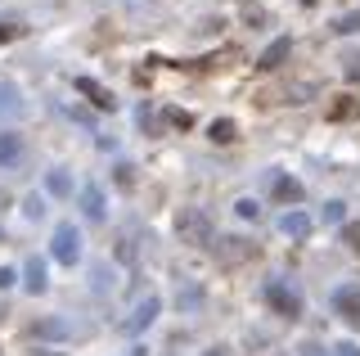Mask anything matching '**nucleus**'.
<instances>
[{
  "label": "nucleus",
  "mask_w": 360,
  "mask_h": 356,
  "mask_svg": "<svg viewBox=\"0 0 360 356\" xmlns=\"http://www.w3.org/2000/svg\"><path fill=\"white\" fill-rule=\"evenodd\" d=\"M176 235H180V243H194V248H202V243H212V217L202 212V208H180Z\"/></svg>",
  "instance_id": "nucleus-1"
},
{
  "label": "nucleus",
  "mask_w": 360,
  "mask_h": 356,
  "mask_svg": "<svg viewBox=\"0 0 360 356\" xmlns=\"http://www.w3.org/2000/svg\"><path fill=\"white\" fill-rule=\"evenodd\" d=\"M50 258H54V262H63V266L82 262V230H77L72 221H59V226H54V239H50Z\"/></svg>",
  "instance_id": "nucleus-2"
},
{
  "label": "nucleus",
  "mask_w": 360,
  "mask_h": 356,
  "mask_svg": "<svg viewBox=\"0 0 360 356\" xmlns=\"http://www.w3.org/2000/svg\"><path fill=\"white\" fill-rule=\"evenodd\" d=\"M266 303H270L275 316H288V320L302 316V293L288 280H266Z\"/></svg>",
  "instance_id": "nucleus-3"
},
{
  "label": "nucleus",
  "mask_w": 360,
  "mask_h": 356,
  "mask_svg": "<svg viewBox=\"0 0 360 356\" xmlns=\"http://www.w3.org/2000/svg\"><path fill=\"white\" fill-rule=\"evenodd\" d=\"M158 311H162V298H158V293H144V303H135V311L127 316V325H122V329H127V333H144L158 320Z\"/></svg>",
  "instance_id": "nucleus-4"
},
{
  "label": "nucleus",
  "mask_w": 360,
  "mask_h": 356,
  "mask_svg": "<svg viewBox=\"0 0 360 356\" xmlns=\"http://www.w3.org/2000/svg\"><path fill=\"white\" fill-rule=\"evenodd\" d=\"M333 311L347 320V325H356V329H360V284H342V288H333Z\"/></svg>",
  "instance_id": "nucleus-5"
},
{
  "label": "nucleus",
  "mask_w": 360,
  "mask_h": 356,
  "mask_svg": "<svg viewBox=\"0 0 360 356\" xmlns=\"http://www.w3.org/2000/svg\"><path fill=\"white\" fill-rule=\"evenodd\" d=\"M77 95H86L95 108H108V113L117 108V99H112V91H108V86H99L95 77H77Z\"/></svg>",
  "instance_id": "nucleus-6"
},
{
  "label": "nucleus",
  "mask_w": 360,
  "mask_h": 356,
  "mask_svg": "<svg viewBox=\"0 0 360 356\" xmlns=\"http://www.w3.org/2000/svg\"><path fill=\"white\" fill-rule=\"evenodd\" d=\"M292 54V41L288 37H279V41H270V46L262 50V59H257V68L262 72H275V68H284V59Z\"/></svg>",
  "instance_id": "nucleus-7"
},
{
  "label": "nucleus",
  "mask_w": 360,
  "mask_h": 356,
  "mask_svg": "<svg viewBox=\"0 0 360 356\" xmlns=\"http://www.w3.org/2000/svg\"><path fill=\"white\" fill-rule=\"evenodd\" d=\"M68 333H72V325L59 320V316H45V320L32 325V338H41V343H59V338H68Z\"/></svg>",
  "instance_id": "nucleus-8"
},
{
  "label": "nucleus",
  "mask_w": 360,
  "mask_h": 356,
  "mask_svg": "<svg viewBox=\"0 0 360 356\" xmlns=\"http://www.w3.org/2000/svg\"><path fill=\"white\" fill-rule=\"evenodd\" d=\"M252 253H257L252 243H243V239H234V235H230V239H217V258H221L225 266H234V262L252 258Z\"/></svg>",
  "instance_id": "nucleus-9"
},
{
  "label": "nucleus",
  "mask_w": 360,
  "mask_h": 356,
  "mask_svg": "<svg viewBox=\"0 0 360 356\" xmlns=\"http://www.w3.org/2000/svg\"><path fill=\"white\" fill-rule=\"evenodd\" d=\"M270 190H275L279 203H302V198H307L302 181H292V176H275V185H270Z\"/></svg>",
  "instance_id": "nucleus-10"
},
{
  "label": "nucleus",
  "mask_w": 360,
  "mask_h": 356,
  "mask_svg": "<svg viewBox=\"0 0 360 356\" xmlns=\"http://www.w3.org/2000/svg\"><path fill=\"white\" fill-rule=\"evenodd\" d=\"M22 158V136L18 131H0V167H14Z\"/></svg>",
  "instance_id": "nucleus-11"
},
{
  "label": "nucleus",
  "mask_w": 360,
  "mask_h": 356,
  "mask_svg": "<svg viewBox=\"0 0 360 356\" xmlns=\"http://www.w3.org/2000/svg\"><path fill=\"white\" fill-rule=\"evenodd\" d=\"M279 230H284L288 239H307L311 235V217L307 212H284L279 217Z\"/></svg>",
  "instance_id": "nucleus-12"
},
{
  "label": "nucleus",
  "mask_w": 360,
  "mask_h": 356,
  "mask_svg": "<svg viewBox=\"0 0 360 356\" xmlns=\"http://www.w3.org/2000/svg\"><path fill=\"white\" fill-rule=\"evenodd\" d=\"M22 284H27V293H45V288H50V280H45V262H41V258H27Z\"/></svg>",
  "instance_id": "nucleus-13"
},
{
  "label": "nucleus",
  "mask_w": 360,
  "mask_h": 356,
  "mask_svg": "<svg viewBox=\"0 0 360 356\" xmlns=\"http://www.w3.org/2000/svg\"><path fill=\"white\" fill-rule=\"evenodd\" d=\"M82 212L90 221H104V190H99V185H86L82 190Z\"/></svg>",
  "instance_id": "nucleus-14"
},
{
  "label": "nucleus",
  "mask_w": 360,
  "mask_h": 356,
  "mask_svg": "<svg viewBox=\"0 0 360 356\" xmlns=\"http://www.w3.org/2000/svg\"><path fill=\"white\" fill-rule=\"evenodd\" d=\"M22 113V99L14 82H0V117H18Z\"/></svg>",
  "instance_id": "nucleus-15"
},
{
  "label": "nucleus",
  "mask_w": 360,
  "mask_h": 356,
  "mask_svg": "<svg viewBox=\"0 0 360 356\" xmlns=\"http://www.w3.org/2000/svg\"><path fill=\"white\" fill-rule=\"evenodd\" d=\"M45 190L54 198H72V181H68V172H50L45 176Z\"/></svg>",
  "instance_id": "nucleus-16"
},
{
  "label": "nucleus",
  "mask_w": 360,
  "mask_h": 356,
  "mask_svg": "<svg viewBox=\"0 0 360 356\" xmlns=\"http://www.w3.org/2000/svg\"><path fill=\"white\" fill-rule=\"evenodd\" d=\"M212 140H217V144H234V140H239V127H234L230 117L212 122Z\"/></svg>",
  "instance_id": "nucleus-17"
},
{
  "label": "nucleus",
  "mask_w": 360,
  "mask_h": 356,
  "mask_svg": "<svg viewBox=\"0 0 360 356\" xmlns=\"http://www.w3.org/2000/svg\"><path fill=\"white\" fill-rule=\"evenodd\" d=\"M333 32H342V37H356V32H360V9H352V14H342V18L333 23Z\"/></svg>",
  "instance_id": "nucleus-18"
},
{
  "label": "nucleus",
  "mask_w": 360,
  "mask_h": 356,
  "mask_svg": "<svg viewBox=\"0 0 360 356\" xmlns=\"http://www.w3.org/2000/svg\"><path fill=\"white\" fill-rule=\"evenodd\" d=\"M176 303H180V307H198V303H202V288H198V284L176 288Z\"/></svg>",
  "instance_id": "nucleus-19"
},
{
  "label": "nucleus",
  "mask_w": 360,
  "mask_h": 356,
  "mask_svg": "<svg viewBox=\"0 0 360 356\" xmlns=\"http://www.w3.org/2000/svg\"><path fill=\"white\" fill-rule=\"evenodd\" d=\"M329 117H333V122H347V117H356V99H338V104L329 108Z\"/></svg>",
  "instance_id": "nucleus-20"
},
{
  "label": "nucleus",
  "mask_w": 360,
  "mask_h": 356,
  "mask_svg": "<svg viewBox=\"0 0 360 356\" xmlns=\"http://www.w3.org/2000/svg\"><path fill=\"white\" fill-rule=\"evenodd\" d=\"M22 212H27L32 221H41V217H45V198H37V194H27V198H22Z\"/></svg>",
  "instance_id": "nucleus-21"
},
{
  "label": "nucleus",
  "mask_w": 360,
  "mask_h": 356,
  "mask_svg": "<svg viewBox=\"0 0 360 356\" xmlns=\"http://www.w3.org/2000/svg\"><path fill=\"white\" fill-rule=\"evenodd\" d=\"M234 212H239L243 221H257V217H262V208H257V198H239V203H234Z\"/></svg>",
  "instance_id": "nucleus-22"
},
{
  "label": "nucleus",
  "mask_w": 360,
  "mask_h": 356,
  "mask_svg": "<svg viewBox=\"0 0 360 356\" xmlns=\"http://www.w3.org/2000/svg\"><path fill=\"white\" fill-rule=\"evenodd\" d=\"M22 32H27V27H22L18 18H5V23H0V41H18Z\"/></svg>",
  "instance_id": "nucleus-23"
},
{
  "label": "nucleus",
  "mask_w": 360,
  "mask_h": 356,
  "mask_svg": "<svg viewBox=\"0 0 360 356\" xmlns=\"http://www.w3.org/2000/svg\"><path fill=\"white\" fill-rule=\"evenodd\" d=\"M167 122H172V127H180V131H189V127H194V117H189L185 108H167Z\"/></svg>",
  "instance_id": "nucleus-24"
},
{
  "label": "nucleus",
  "mask_w": 360,
  "mask_h": 356,
  "mask_svg": "<svg viewBox=\"0 0 360 356\" xmlns=\"http://www.w3.org/2000/svg\"><path fill=\"white\" fill-rule=\"evenodd\" d=\"M342 63H347V68H342V72H347V82H356V86H360V54H347Z\"/></svg>",
  "instance_id": "nucleus-25"
},
{
  "label": "nucleus",
  "mask_w": 360,
  "mask_h": 356,
  "mask_svg": "<svg viewBox=\"0 0 360 356\" xmlns=\"http://www.w3.org/2000/svg\"><path fill=\"white\" fill-rule=\"evenodd\" d=\"M347 212H342V203H324V221H342Z\"/></svg>",
  "instance_id": "nucleus-26"
},
{
  "label": "nucleus",
  "mask_w": 360,
  "mask_h": 356,
  "mask_svg": "<svg viewBox=\"0 0 360 356\" xmlns=\"http://www.w3.org/2000/svg\"><path fill=\"white\" fill-rule=\"evenodd\" d=\"M342 239H347V248H360V230H356V226H347Z\"/></svg>",
  "instance_id": "nucleus-27"
},
{
  "label": "nucleus",
  "mask_w": 360,
  "mask_h": 356,
  "mask_svg": "<svg viewBox=\"0 0 360 356\" xmlns=\"http://www.w3.org/2000/svg\"><path fill=\"white\" fill-rule=\"evenodd\" d=\"M333 356H360V348H356V343H338Z\"/></svg>",
  "instance_id": "nucleus-28"
},
{
  "label": "nucleus",
  "mask_w": 360,
  "mask_h": 356,
  "mask_svg": "<svg viewBox=\"0 0 360 356\" xmlns=\"http://www.w3.org/2000/svg\"><path fill=\"white\" fill-rule=\"evenodd\" d=\"M14 280H18V275L9 271V266H0V288H9V284H14Z\"/></svg>",
  "instance_id": "nucleus-29"
},
{
  "label": "nucleus",
  "mask_w": 360,
  "mask_h": 356,
  "mask_svg": "<svg viewBox=\"0 0 360 356\" xmlns=\"http://www.w3.org/2000/svg\"><path fill=\"white\" fill-rule=\"evenodd\" d=\"M302 356H324V348L320 343H302Z\"/></svg>",
  "instance_id": "nucleus-30"
},
{
  "label": "nucleus",
  "mask_w": 360,
  "mask_h": 356,
  "mask_svg": "<svg viewBox=\"0 0 360 356\" xmlns=\"http://www.w3.org/2000/svg\"><path fill=\"white\" fill-rule=\"evenodd\" d=\"M32 356H63V352H32Z\"/></svg>",
  "instance_id": "nucleus-31"
},
{
  "label": "nucleus",
  "mask_w": 360,
  "mask_h": 356,
  "mask_svg": "<svg viewBox=\"0 0 360 356\" xmlns=\"http://www.w3.org/2000/svg\"><path fill=\"white\" fill-rule=\"evenodd\" d=\"M207 356H225V352H221V348H212V352H207Z\"/></svg>",
  "instance_id": "nucleus-32"
},
{
  "label": "nucleus",
  "mask_w": 360,
  "mask_h": 356,
  "mask_svg": "<svg viewBox=\"0 0 360 356\" xmlns=\"http://www.w3.org/2000/svg\"><path fill=\"white\" fill-rule=\"evenodd\" d=\"M302 5H307V9H311V5H320V0H302Z\"/></svg>",
  "instance_id": "nucleus-33"
},
{
  "label": "nucleus",
  "mask_w": 360,
  "mask_h": 356,
  "mask_svg": "<svg viewBox=\"0 0 360 356\" xmlns=\"http://www.w3.org/2000/svg\"><path fill=\"white\" fill-rule=\"evenodd\" d=\"M0 239H5V230H0Z\"/></svg>",
  "instance_id": "nucleus-34"
},
{
  "label": "nucleus",
  "mask_w": 360,
  "mask_h": 356,
  "mask_svg": "<svg viewBox=\"0 0 360 356\" xmlns=\"http://www.w3.org/2000/svg\"><path fill=\"white\" fill-rule=\"evenodd\" d=\"M135 356H144V352H135Z\"/></svg>",
  "instance_id": "nucleus-35"
}]
</instances>
